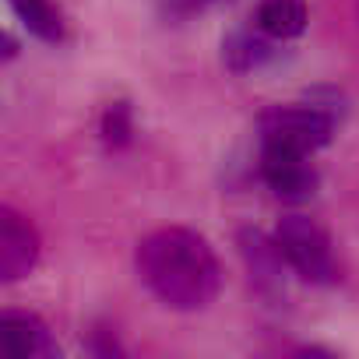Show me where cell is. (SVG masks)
Masks as SVG:
<instances>
[{"instance_id":"10","label":"cell","mask_w":359,"mask_h":359,"mask_svg":"<svg viewBox=\"0 0 359 359\" xmlns=\"http://www.w3.org/2000/svg\"><path fill=\"white\" fill-rule=\"evenodd\" d=\"M11 11L18 15V22L29 29V36H36L39 43H64L67 36V22H64V11L53 4V0H8Z\"/></svg>"},{"instance_id":"3","label":"cell","mask_w":359,"mask_h":359,"mask_svg":"<svg viewBox=\"0 0 359 359\" xmlns=\"http://www.w3.org/2000/svg\"><path fill=\"white\" fill-rule=\"evenodd\" d=\"M275 240L289 261V271L310 285H331L338 278V261H334V247L327 229L310 219V215H285L275 226Z\"/></svg>"},{"instance_id":"11","label":"cell","mask_w":359,"mask_h":359,"mask_svg":"<svg viewBox=\"0 0 359 359\" xmlns=\"http://www.w3.org/2000/svg\"><path fill=\"white\" fill-rule=\"evenodd\" d=\"M99 134L106 141V148H127L130 137H134V113L127 102H109L106 113H102V123H99Z\"/></svg>"},{"instance_id":"6","label":"cell","mask_w":359,"mask_h":359,"mask_svg":"<svg viewBox=\"0 0 359 359\" xmlns=\"http://www.w3.org/2000/svg\"><path fill=\"white\" fill-rule=\"evenodd\" d=\"M0 355L4 359H60V345L39 313L4 310V317H0Z\"/></svg>"},{"instance_id":"8","label":"cell","mask_w":359,"mask_h":359,"mask_svg":"<svg viewBox=\"0 0 359 359\" xmlns=\"http://www.w3.org/2000/svg\"><path fill=\"white\" fill-rule=\"evenodd\" d=\"M306 22H310L306 0H257L254 29H261L275 43H285V39L303 36Z\"/></svg>"},{"instance_id":"2","label":"cell","mask_w":359,"mask_h":359,"mask_svg":"<svg viewBox=\"0 0 359 359\" xmlns=\"http://www.w3.org/2000/svg\"><path fill=\"white\" fill-rule=\"evenodd\" d=\"M338 127V116L327 113L317 102H289V106H271L257 120L261 148H285V151H303L313 155L320 151Z\"/></svg>"},{"instance_id":"7","label":"cell","mask_w":359,"mask_h":359,"mask_svg":"<svg viewBox=\"0 0 359 359\" xmlns=\"http://www.w3.org/2000/svg\"><path fill=\"white\" fill-rule=\"evenodd\" d=\"M240 254L250 268V278H257L261 289H282V271L289 268V261H285L275 236H264L261 229H243Z\"/></svg>"},{"instance_id":"9","label":"cell","mask_w":359,"mask_h":359,"mask_svg":"<svg viewBox=\"0 0 359 359\" xmlns=\"http://www.w3.org/2000/svg\"><path fill=\"white\" fill-rule=\"evenodd\" d=\"M222 57L229 64V71L236 74H250V71H261L268 60H275V39L264 36L261 29H247V32H233L226 43H222Z\"/></svg>"},{"instance_id":"1","label":"cell","mask_w":359,"mask_h":359,"mask_svg":"<svg viewBox=\"0 0 359 359\" xmlns=\"http://www.w3.org/2000/svg\"><path fill=\"white\" fill-rule=\"evenodd\" d=\"M137 282L169 310L198 313L222 292V264L215 247L187 226H162L134 247Z\"/></svg>"},{"instance_id":"5","label":"cell","mask_w":359,"mask_h":359,"mask_svg":"<svg viewBox=\"0 0 359 359\" xmlns=\"http://www.w3.org/2000/svg\"><path fill=\"white\" fill-rule=\"evenodd\" d=\"M261 180L264 187L278 198V201H289V205H303L317 194V184L320 176L310 162V155L303 151H285V148H261Z\"/></svg>"},{"instance_id":"4","label":"cell","mask_w":359,"mask_h":359,"mask_svg":"<svg viewBox=\"0 0 359 359\" xmlns=\"http://www.w3.org/2000/svg\"><path fill=\"white\" fill-rule=\"evenodd\" d=\"M39 254H43V240L32 219L4 205L0 208V282L15 285L29 278L39 264Z\"/></svg>"}]
</instances>
